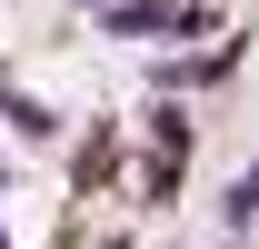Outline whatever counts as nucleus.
I'll use <instances>...</instances> for the list:
<instances>
[{"mask_svg": "<svg viewBox=\"0 0 259 249\" xmlns=\"http://www.w3.org/2000/svg\"><path fill=\"white\" fill-rule=\"evenodd\" d=\"M249 219H259V159H249V170H239V180L220 189V229H229V239H239Z\"/></svg>", "mask_w": 259, "mask_h": 249, "instance_id": "3", "label": "nucleus"}, {"mask_svg": "<svg viewBox=\"0 0 259 249\" xmlns=\"http://www.w3.org/2000/svg\"><path fill=\"white\" fill-rule=\"evenodd\" d=\"M229 70H239V40H220V50H199V60H160V90H199V80L220 90Z\"/></svg>", "mask_w": 259, "mask_h": 249, "instance_id": "1", "label": "nucleus"}, {"mask_svg": "<svg viewBox=\"0 0 259 249\" xmlns=\"http://www.w3.org/2000/svg\"><path fill=\"white\" fill-rule=\"evenodd\" d=\"M80 10H110V0H80Z\"/></svg>", "mask_w": 259, "mask_h": 249, "instance_id": "4", "label": "nucleus"}, {"mask_svg": "<svg viewBox=\"0 0 259 249\" xmlns=\"http://www.w3.org/2000/svg\"><path fill=\"white\" fill-rule=\"evenodd\" d=\"M180 159H190V120H180V110H160V120H150V189L180 180Z\"/></svg>", "mask_w": 259, "mask_h": 249, "instance_id": "2", "label": "nucleus"}, {"mask_svg": "<svg viewBox=\"0 0 259 249\" xmlns=\"http://www.w3.org/2000/svg\"><path fill=\"white\" fill-rule=\"evenodd\" d=\"M0 249H10V239H0Z\"/></svg>", "mask_w": 259, "mask_h": 249, "instance_id": "5", "label": "nucleus"}]
</instances>
